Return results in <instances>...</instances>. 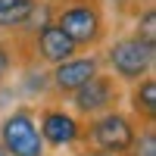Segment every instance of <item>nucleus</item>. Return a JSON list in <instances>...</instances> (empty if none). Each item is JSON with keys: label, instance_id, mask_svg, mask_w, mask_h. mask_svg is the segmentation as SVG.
<instances>
[{"label": "nucleus", "instance_id": "obj_1", "mask_svg": "<svg viewBox=\"0 0 156 156\" xmlns=\"http://www.w3.org/2000/svg\"><path fill=\"white\" fill-rule=\"evenodd\" d=\"M47 19L59 25L78 50H100L109 37V19L103 0H44Z\"/></svg>", "mask_w": 156, "mask_h": 156}, {"label": "nucleus", "instance_id": "obj_2", "mask_svg": "<svg viewBox=\"0 0 156 156\" xmlns=\"http://www.w3.org/2000/svg\"><path fill=\"white\" fill-rule=\"evenodd\" d=\"M100 56H103V69H109L122 84H131V81H137V78L153 72L156 44L144 41V37L134 34V31H128V34L112 37L109 44H103Z\"/></svg>", "mask_w": 156, "mask_h": 156}, {"label": "nucleus", "instance_id": "obj_3", "mask_svg": "<svg viewBox=\"0 0 156 156\" xmlns=\"http://www.w3.org/2000/svg\"><path fill=\"white\" fill-rule=\"evenodd\" d=\"M137 131H140V122L119 106V109L100 112L94 119H81V140L78 144H90L100 150H112V153H128L131 144L137 140Z\"/></svg>", "mask_w": 156, "mask_h": 156}, {"label": "nucleus", "instance_id": "obj_4", "mask_svg": "<svg viewBox=\"0 0 156 156\" xmlns=\"http://www.w3.org/2000/svg\"><path fill=\"white\" fill-rule=\"evenodd\" d=\"M0 147L6 156H47V144L37 131L34 103H19L0 119Z\"/></svg>", "mask_w": 156, "mask_h": 156}, {"label": "nucleus", "instance_id": "obj_5", "mask_svg": "<svg viewBox=\"0 0 156 156\" xmlns=\"http://www.w3.org/2000/svg\"><path fill=\"white\" fill-rule=\"evenodd\" d=\"M62 103H69V109L78 115V119H94V115L119 109L125 103V84L109 69H100L90 81H84L75 94H69Z\"/></svg>", "mask_w": 156, "mask_h": 156}, {"label": "nucleus", "instance_id": "obj_6", "mask_svg": "<svg viewBox=\"0 0 156 156\" xmlns=\"http://www.w3.org/2000/svg\"><path fill=\"white\" fill-rule=\"evenodd\" d=\"M100 69H103L100 50H78L75 56H69V59H62V62L47 69V94H44V100H66L84 81H90Z\"/></svg>", "mask_w": 156, "mask_h": 156}, {"label": "nucleus", "instance_id": "obj_7", "mask_svg": "<svg viewBox=\"0 0 156 156\" xmlns=\"http://www.w3.org/2000/svg\"><path fill=\"white\" fill-rule=\"evenodd\" d=\"M37 109V131H41L47 150H72L81 140V119L62 106V100H44Z\"/></svg>", "mask_w": 156, "mask_h": 156}, {"label": "nucleus", "instance_id": "obj_8", "mask_svg": "<svg viewBox=\"0 0 156 156\" xmlns=\"http://www.w3.org/2000/svg\"><path fill=\"white\" fill-rule=\"evenodd\" d=\"M28 31H0V87L22 69H31Z\"/></svg>", "mask_w": 156, "mask_h": 156}, {"label": "nucleus", "instance_id": "obj_9", "mask_svg": "<svg viewBox=\"0 0 156 156\" xmlns=\"http://www.w3.org/2000/svg\"><path fill=\"white\" fill-rule=\"evenodd\" d=\"M44 19V0H0V31H31Z\"/></svg>", "mask_w": 156, "mask_h": 156}, {"label": "nucleus", "instance_id": "obj_10", "mask_svg": "<svg viewBox=\"0 0 156 156\" xmlns=\"http://www.w3.org/2000/svg\"><path fill=\"white\" fill-rule=\"evenodd\" d=\"M125 100H128V112L140 125H156V78H153V72L125 84Z\"/></svg>", "mask_w": 156, "mask_h": 156}, {"label": "nucleus", "instance_id": "obj_11", "mask_svg": "<svg viewBox=\"0 0 156 156\" xmlns=\"http://www.w3.org/2000/svg\"><path fill=\"white\" fill-rule=\"evenodd\" d=\"M128 156H156V125H140L137 140L131 144Z\"/></svg>", "mask_w": 156, "mask_h": 156}, {"label": "nucleus", "instance_id": "obj_12", "mask_svg": "<svg viewBox=\"0 0 156 156\" xmlns=\"http://www.w3.org/2000/svg\"><path fill=\"white\" fill-rule=\"evenodd\" d=\"M131 31L140 34L144 41H153V44H156V6H153V3H147L144 12H137V22H134Z\"/></svg>", "mask_w": 156, "mask_h": 156}, {"label": "nucleus", "instance_id": "obj_13", "mask_svg": "<svg viewBox=\"0 0 156 156\" xmlns=\"http://www.w3.org/2000/svg\"><path fill=\"white\" fill-rule=\"evenodd\" d=\"M75 156H128V153H112V150H100V147H90V144H78L72 147Z\"/></svg>", "mask_w": 156, "mask_h": 156}, {"label": "nucleus", "instance_id": "obj_14", "mask_svg": "<svg viewBox=\"0 0 156 156\" xmlns=\"http://www.w3.org/2000/svg\"><path fill=\"white\" fill-rule=\"evenodd\" d=\"M0 156H6V150H3V147H0Z\"/></svg>", "mask_w": 156, "mask_h": 156}]
</instances>
